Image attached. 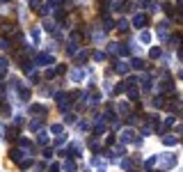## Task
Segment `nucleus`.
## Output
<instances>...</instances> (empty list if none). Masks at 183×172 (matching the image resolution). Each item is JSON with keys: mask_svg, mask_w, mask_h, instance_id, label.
<instances>
[{"mask_svg": "<svg viewBox=\"0 0 183 172\" xmlns=\"http://www.w3.org/2000/svg\"><path fill=\"white\" fill-rule=\"evenodd\" d=\"M174 163H176V156H162V158H160V165L165 167V170H167V167H172Z\"/></svg>", "mask_w": 183, "mask_h": 172, "instance_id": "1", "label": "nucleus"}, {"mask_svg": "<svg viewBox=\"0 0 183 172\" xmlns=\"http://www.w3.org/2000/svg\"><path fill=\"white\" fill-rule=\"evenodd\" d=\"M83 78H85V71H83V69H76V71L71 73V80H73V83H83Z\"/></svg>", "mask_w": 183, "mask_h": 172, "instance_id": "2", "label": "nucleus"}, {"mask_svg": "<svg viewBox=\"0 0 183 172\" xmlns=\"http://www.w3.org/2000/svg\"><path fill=\"white\" fill-rule=\"evenodd\" d=\"M133 136H135V131H131V129H124V131H121V140H124V142L133 140Z\"/></svg>", "mask_w": 183, "mask_h": 172, "instance_id": "3", "label": "nucleus"}, {"mask_svg": "<svg viewBox=\"0 0 183 172\" xmlns=\"http://www.w3.org/2000/svg\"><path fill=\"white\" fill-rule=\"evenodd\" d=\"M39 64L48 67V64H53V57H51V55H39Z\"/></svg>", "mask_w": 183, "mask_h": 172, "instance_id": "4", "label": "nucleus"}, {"mask_svg": "<svg viewBox=\"0 0 183 172\" xmlns=\"http://www.w3.org/2000/svg\"><path fill=\"white\" fill-rule=\"evenodd\" d=\"M140 42H151V35H149V32H142V35H140Z\"/></svg>", "mask_w": 183, "mask_h": 172, "instance_id": "5", "label": "nucleus"}, {"mask_svg": "<svg viewBox=\"0 0 183 172\" xmlns=\"http://www.w3.org/2000/svg\"><path fill=\"white\" fill-rule=\"evenodd\" d=\"M51 133H62V124H53L51 126Z\"/></svg>", "mask_w": 183, "mask_h": 172, "instance_id": "6", "label": "nucleus"}, {"mask_svg": "<svg viewBox=\"0 0 183 172\" xmlns=\"http://www.w3.org/2000/svg\"><path fill=\"white\" fill-rule=\"evenodd\" d=\"M135 25H137V28L144 25V16H142V14H140V16H135Z\"/></svg>", "mask_w": 183, "mask_h": 172, "instance_id": "7", "label": "nucleus"}, {"mask_svg": "<svg viewBox=\"0 0 183 172\" xmlns=\"http://www.w3.org/2000/svg\"><path fill=\"white\" fill-rule=\"evenodd\" d=\"M117 71H119V73H124V71H128V64H124V62H119V64H117Z\"/></svg>", "mask_w": 183, "mask_h": 172, "instance_id": "8", "label": "nucleus"}, {"mask_svg": "<svg viewBox=\"0 0 183 172\" xmlns=\"http://www.w3.org/2000/svg\"><path fill=\"white\" fill-rule=\"evenodd\" d=\"M162 142L165 145H176V138H162Z\"/></svg>", "mask_w": 183, "mask_h": 172, "instance_id": "9", "label": "nucleus"}, {"mask_svg": "<svg viewBox=\"0 0 183 172\" xmlns=\"http://www.w3.org/2000/svg\"><path fill=\"white\" fill-rule=\"evenodd\" d=\"M133 67H135V69H142V67H144V62H142V60H133Z\"/></svg>", "mask_w": 183, "mask_h": 172, "instance_id": "10", "label": "nucleus"}, {"mask_svg": "<svg viewBox=\"0 0 183 172\" xmlns=\"http://www.w3.org/2000/svg\"><path fill=\"white\" fill-rule=\"evenodd\" d=\"M39 142H41V145H46V142H48V136H46V133H39Z\"/></svg>", "mask_w": 183, "mask_h": 172, "instance_id": "11", "label": "nucleus"}, {"mask_svg": "<svg viewBox=\"0 0 183 172\" xmlns=\"http://www.w3.org/2000/svg\"><path fill=\"white\" fill-rule=\"evenodd\" d=\"M32 113H44V106H32Z\"/></svg>", "mask_w": 183, "mask_h": 172, "instance_id": "12", "label": "nucleus"}, {"mask_svg": "<svg viewBox=\"0 0 183 172\" xmlns=\"http://www.w3.org/2000/svg\"><path fill=\"white\" fill-rule=\"evenodd\" d=\"M39 124H41V122H39V120H34V122L30 124V129H34V131H37V129H39Z\"/></svg>", "mask_w": 183, "mask_h": 172, "instance_id": "13", "label": "nucleus"}, {"mask_svg": "<svg viewBox=\"0 0 183 172\" xmlns=\"http://www.w3.org/2000/svg\"><path fill=\"white\" fill-rule=\"evenodd\" d=\"M0 138H5V129H2V124H0Z\"/></svg>", "mask_w": 183, "mask_h": 172, "instance_id": "14", "label": "nucleus"}, {"mask_svg": "<svg viewBox=\"0 0 183 172\" xmlns=\"http://www.w3.org/2000/svg\"><path fill=\"white\" fill-rule=\"evenodd\" d=\"M178 76H181V78H183V71H181V73H178Z\"/></svg>", "mask_w": 183, "mask_h": 172, "instance_id": "15", "label": "nucleus"}]
</instances>
